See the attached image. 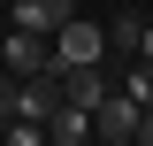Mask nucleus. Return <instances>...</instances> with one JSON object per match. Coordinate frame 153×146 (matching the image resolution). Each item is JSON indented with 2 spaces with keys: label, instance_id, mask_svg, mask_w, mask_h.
<instances>
[{
  "label": "nucleus",
  "instance_id": "7ed1b4c3",
  "mask_svg": "<svg viewBox=\"0 0 153 146\" xmlns=\"http://www.w3.org/2000/svg\"><path fill=\"white\" fill-rule=\"evenodd\" d=\"M69 16H76V0H8V23L16 31H38V38H54Z\"/></svg>",
  "mask_w": 153,
  "mask_h": 146
},
{
  "label": "nucleus",
  "instance_id": "0eeeda50",
  "mask_svg": "<svg viewBox=\"0 0 153 146\" xmlns=\"http://www.w3.org/2000/svg\"><path fill=\"white\" fill-rule=\"evenodd\" d=\"M0 146H46V123H0Z\"/></svg>",
  "mask_w": 153,
  "mask_h": 146
},
{
  "label": "nucleus",
  "instance_id": "f257e3e1",
  "mask_svg": "<svg viewBox=\"0 0 153 146\" xmlns=\"http://www.w3.org/2000/svg\"><path fill=\"white\" fill-rule=\"evenodd\" d=\"M46 46H54V69H100V62H107V23L69 16L54 38H46Z\"/></svg>",
  "mask_w": 153,
  "mask_h": 146
},
{
  "label": "nucleus",
  "instance_id": "423d86ee",
  "mask_svg": "<svg viewBox=\"0 0 153 146\" xmlns=\"http://www.w3.org/2000/svg\"><path fill=\"white\" fill-rule=\"evenodd\" d=\"M115 92H123V100H138V108H153V62H130V69L115 77Z\"/></svg>",
  "mask_w": 153,
  "mask_h": 146
},
{
  "label": "nucleus",
  "instance_id": "f03ea898",
  "mask_svg": "<svg viewBox=\"0 0 153 146\" xmlns=\"http://www.w3.org/2000/svg\"><path fill=\"white\" fill-rule=\"evenodd\" d=\"M0 62H8L16 77H46V69H54V46H46L38 31H16V23H8V38H0Z\"/></svg>",
  "mask_w": 153,
  "mask_h": 146
},
{
  "label": "nucleus",
  "instance_id": "9d476101",
  "mask_svg": "<svg viewBox=\"0 0 153 146\" xmlns=\"http://www.w3.org/2000/svg\"><path fill=\"white\" fill-rule=\"evenodd\" d=\"M100 146H138V138H100Z\"/></svg>",
  "mask_w": 153,
  "mask_h": 146
},
{
  "label": "nucleus",
  "instance_id": "20e7f679",
  "mask_svg": "<svg viewBox=\"0 0 153 146\" xmlns=\"http://www.w3.org/2000/svg\"><path fill=\"white\" fill-rule=\"evenodd\" d=\"M107 92H115V85H107L100 69H61V100H69V108H84V115H92Z\"/></svg>",
  "mask_w": 153,
  "mask_h": 146
},
{
  "label": "nucleus",
  "instance_id": "6e6552de",
  "mask_svg": "<svg viewBox=\"0 0 153 146\" xmlns=\"http://www.w3.org/2000/svg\"><path fill=\"white\" fill-rule=\"evenodd\" d=\"M130 62H153V16H138V46H130Z\"/></svg>",
  "mask_w": 153,
  "mask_h": 146
},
{
  "label": "nucleus",
  "instance_id": "9b49d317",
  "mask_svg": "<svg viewBox=\"0 0 153 146\" xmlns=\"http://www.w3.org/2000/svg\"><path fill=\"white\" fill-rule=\"evenodd\" d=\"M0 8H8V0H0Z\"/></svg>",
  "mask_w": 153,
  "mask_h": 146
},
{
  "label": "nucleus",
  "instance_id": "39448f33",
  "mask_svg": "<svg viewBox=\"0 0 153 146\" xmlns=\"http://www.w3.org/2000/svg\"><path fill=\"white\" fill-rule=\"evenodd\" d=\"M84 138H92V115H84V108H69V100H61V108L46 115V146H84Z\"/></svg>",
  "mask_w": 153,
  "mask_h": 146
},
{
  "label": "nucleus",
  "instance_id": "1a4fd4ad",
  "mask_svg": "<svg viewBox=\"0 0 153 146\" xmlns=\"http://www.w3.org/2000/svg\"><path fill=\"white\" fill-rule=\"evenodd\" d=\"M8 108H16V69L0 77V123H8Z\"/></svg>",
  "mask_w": 153,
  "mask_h": 146
}]
</instances>
